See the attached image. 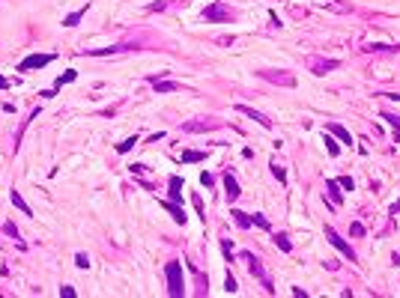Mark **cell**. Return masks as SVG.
Instances as JSON below:
<instances>
[{
    "mask_svg": "<svg viewBox=\"0 0 400 298\" xmlns=\"http://www.w3.org/2000/svg\"><path fill=\"white\" fill-rule=\"evenodd\" d=\"M60 295H63V298H75V289H72V286H63V289H60Z\"/></svg>",
    "mask_w": 400,
    "mask_h": 298,
    "instance_id": "obj_32",
    "label": "cell"
},
{
    "mask_svg": "<svg viewBox=\"0 0 400 298\" xmlns=\"http://www.w3.org/2000/svg\"><path fill=\"white\" fill-rule=\"evenodd\" d=\"M191 203H194V209H197L200 218H203V203H200V194H194V197H191Z\"/></svg>",
    "mask_w": 400,
    "mask_h": 298,
    "instance_id": "obj_31",
    "label": "cell"
},
{
    "mask_svg": "<svg viewBox=\"0 0 400 298\" xmlns=\"http://www.w3.org/2000/svg\"><path fill=\"white\" fill-rule=\"evenodd\" d=\"M9 200H12V206H15V209H21L24 215H30V218H33V209L24 203V197L18 194V191H12V194H9Z\"/></svg>",
    "mask_w": 400,
    "mask_h": 298,
    "instance_id": "obj_14",
    "label": "cell"
},
{
    "mask_svg": "<svg viewBox=\"0 0 400 298\" xmlns=\"http://www.w3.org/2000/svg\"><path fill=\"white\" fill-rule=\"evenodd\" d=\"M326 149H329V155H337V152H340V146H337L332 138H326Z\"/></svg>",
    "mask_w": 400,
    "mask_h": 298,
    "instance_id": "obj_30",
    "label": "cell"
},
{
    "mask_svg": "<svg viewBox=\"0 0 400 298\" xmlns=\"http://www.w3.org/2000/svg\"><path fill=\"white\" fill-rule=\"evenodd\" d=\"M221 251L227 256V262H233V245H230V239H221Z\"/></svg>",
    "mask_w": 400,
    "mask_h": 298,
    "instance_id": "obj_26",
    "label": "cell"
},
{
    "mask_svg": "<svg viewBox=\"0 0 400 298\" xmlns=\"http://www.w3.org/2000/svg\"><path fill=\"white\" fill-rule=\"evenodd\" d=\"M150 84H153L158 92H177L179 90V84H174V81H158V78H150Z\"/></svg>",
    "mask_w": 400,
    "mask_h": 298,
    "instance_id": "obj_12",
    "label": "cell"
},
{
    "mask_svg": "<svg viewBox=\"0 0 400 298\" xmlns=\"http://www.w3.org/2000/svg\"><path fill=\"white\" fill-rule=\"evenodd\" d=\"M272 173H275V179H278L281 185L287 182V173H284V167H281V164H272Z\"/></svg>",
    "mask_w": 400,
    "mask_h": 298,
    "instance_id": "obj_25",
    "label": "cell"
},
{
    "mask_svg": "<svg viewBox=\"0 0 400 298\" xmlns=\"http://www.w3.org/2000/svg\"><path fill=\"white\" fill-rule=\"evenodd\" d=\"M236 111H239V114H245L248 119H257L263 128H272V119H269L266 114H260V111H254V108H248V105H236Z\"/></svg>",
    "mask_w": 400,
    "mask_h": 298,
    "instance_id": "obj_9",
    "label": "cell"
},
{
    "mask_svg": "<svg viewBox=\"0 0 400 298\" xmlns=\"http://www.w3.org/2000/svg\"><path fill=\"white\" fill-rule=\"evenodd\" d=\"M224 188H227V200H239L242 188H239V182L233 179V173H224Z\"/></svg>",
    "mask_w": 400,
    "mask_h": 298,
    "instance_id": "obj_10",
    "label": "cell"
},
{
    "mask_svg": "<svg viewBox=\"0 0 400 298\" xmlns=\"http://www.w3.org/2000/svg\"><path fill=\"white\" fill-rule=\"evenodd\" d=\"M134 143H137V140L134 138H129V140H123V143H117V152H129V149H132Z\"/></svg>",
    "mask_w": 400,
    "mask_h": 298,
    "instance_id": "obj_28",
    "label": "cell"
},
{
    "mask_svg": "<svg viewBox=\"0 0 400 298\" xmlns=\"http://www.w3.org/2000/svg\"><path fill=\"white\" fill-rule=\"evenodd\" d=\"M364 51H370V54H394V57H400V45H364Z\"/></svg>",
    "mask_w": 400,
    "mask_h": 298,
    "instance_id": "obj_11",
    "label": "cell"
},
{
    "mask_svg": "<svg viewBox=\"0 0 400 298\" xmlns=\"http://www.w3.org/2000/svg\"><path fill=\"white\" fill-rule=\"evenodd\" d=\"M340 66L337 60H332V57H308V69L313 72V75H329V72H334Z\"/></svg>",
    "mask_w": 400,
    "mask_h": 298,
    "instance_id": "obj_4",
    "label": "cell"
},
{
    "mask_svg": "<svg viewBox=\"0 0 400 298\" xmlns=\"http://www.w3.org/2000/svg\"><path fill=\"white\" fill-rule=\"evenodd\" d=\"M54 60V54H30V57H24L21 63H18V69L21 72H30V69H42Z\"/></svg>",
    "mask_w": 400,
    "mask_h": 298,
    "instance_id": "obj_5",
    "label": "cell"
},
{
    "mask_svg": "<svg viewBox=\"0 0 400 298\" xmlns=\"http://www.w3.org/2000/svg\"><path fill=\"white\" fill-rule=\"evenodd\" d=\"M179 188H182V179H179V176H170V197H174V200H182V197H179Z\"/></svg>",
    "mask_w": 400,
    "mask_h": 298,
    "instance_id": "obj_22",
    "label": "cell"
},
{
    "mask_svg": "<svg viewBox=\"0 0 400 298\" xmlns=\"http://www.w3.org/2000/svg\"><path fill=\"white\" fill-rule=\"evenodd\" d=\"M272 239H275V245H278V248H281L284 253H290V251H293V242H290V239L284 236V233H275Z\"/></svg>",
    "mask_w": 400,
    "mask_h": 298,
    "instance_id": "obj_15",
    "label": "cell"
},
{
    "mask_svg": "<svg viewBox=\"0 0 400 298\" xmlns=\"http://www.w3.org/2000/svg\"><path fill=\"white\" fill-rule=\"evenodd\" d=\"M203 18H206V21H230V18H233V9H230L224 0H212V3L203 9Z\"/></svg>",
    "mask_w": 400,
    "mask_h": 298,
    "instance_id": "obj_3",
    "label": "cell"
},
{
    "mask_svg": "<svg viewBox=\"0 0 400 298\" xmlns=\"http://www.w3.org/2000/svg\"><path fill=\"white\" fill-rule=\"evenodd\" d=\"M221 122L218 119H191V122H185L182 128L185 131H212V128H218Z\"/></svg>",
    "mask_w": 400,
    "mask_h": 298,
    "instance_id": "obj_8",
    "label": "cell"
},
{
    "mask_svg": "<svg viewBox=\"0 0 400 298\" xmlns=\"http://www.w3.org/2000/svg\"><path fill=\"white\" fill-rule=\"evenodd\" d=\"M263 81H269V84H275V87H296V75L293 72H284V69H263L257 72Z\"/></svg>",
    "mask_w": 400,
    "mask_h": 298,
    "instance_id": "obj_2",
    "label": "cell"
},
{
    "mask_svg": "<svg viewBox=\"0 0 400 298\" xmlns=\"http://www.w3.org/2000/svg\"><path fill=\"white\" fill-rule=\"evenodd\" d=\"M164 277H167V295L174 298H182L185 295V280H182V262H167L164 269Z\"/></svg>",
    "mask_w": 400,
    "mask_h": 298,
    "instance_id": "obj_1",
    "label": "cell"
},
{
    "mask_svg": "<svg viewBox=\"0 0 400 298\" xmlns=\"http://www.w3.org/2000/svg\"><path fill=\"white\" fill-rule=\"evenodd\" d=\"M239 256H242V262H245V266H248V269H251V275L257 277V280H266V272H263V266H260V259H257L254 253L242 251V253H239Z\"/></svg>",
    "mask_w": 400,
    "mask_h": 298,
    "instance_id": "obj_7",
    "label": "cell"
},
{
    "mask_svg": "<svg viewBox=\"0 0 400 298\" xmlns=\"http://www.w3.org/2000/svg\"><path fill=\"white\" fill-rule=\"evenodd\" d=\"M6 87H9V81H6V78L0 75V90H6Z\"/></svg>",
    "mask_w": 400,
    "mask_h": 298,
    "instance_id": "obj_36",
    "label": "cell"
},
{
    "mask_svg": "<svg viewBox=\"0 0 400 298\" xmlns=\"http://www.w3.org/2000/svg\"><path fill=\"white\" fill-rule=\"evenodd\" d=\"M350 233H353V236H364V227H361V224H353V227H350Z\"/></svg>",
    "mask_w": 400,
    "mask_h": 298,
    "instance_id": "obj_33",
    "label": "cell"
},
{
    "mask_svg": "<svg viewBox=\"0 0 400 298\" xmlns=\"http://www.w3.org/2000/svg\"><path fill=\"white\" fill-rule=\"evenodd\" d=\"M75 266L78 269H90V256L87 253H75Z\"/></svg>",
    "mask_w": 400,
    "mask_h": 298,
    "instance_id": "obj_27",
    "label": "cell"
},
{
    "mask_svg": "<svg viewBox=\"0 0 400 298\" xmlns=\"http://www.w3.org/2000/svg\"><path fill=\"white\" fill-rule=\"evenodd\" d=\"M164 209H167V212L177 218V224H185V212H182L179 206H174V203H164Z\"/></svg>",
    "mask_w": 400,
    "mask_h": 298,
    "instance_id": "obj_21",
    "label": "cell"
},
{
    "mask_svg": "<svg viewBox=\"0 0 400 298\" xmlns=\"http://www.w3.org/2000/svg\"><path fill=\"white\" fill-rule=\"evenodd\" d=\"M75 78H78V72H75V69H69V72H63V75H60V78H57V84H54V92L60 90V87H63V84H72V81H75Z\"/></svg>",
    "mask_w": 400,
    "mask_h": 298,
    "instance_id": "obj_16",
    "label": "cell"
},
{
    "mask_svg": "<svg viewBox=\"0 0 400 298\" xmlns=\"http://www.w3.org/2000/svg\"><path fill=\"white\" fill-rule=\"evenodd\" d=\"M3 229H6V236H9V239H15V242H18V245L24 248V242H21V233H18V227H15L12 221H6V224H3Z\"/></svg>",
    "mask_w": 400,
    "mask_h": 298,
    "instance_id": "obj_17",
    "label": "cell"
},
{
    "mask_svg": "<svg viewBox=\"0 0 400 298\" xmlns=\"http://www.w3.org/2000/svg\"><path fill=\"white\" fill-rule=\"evenodd\" d=\"M329 131H332L334 138H340V140H344V143H347V146L353 143V135H350V131H347L344 125H337V122H332V125H329Z\"/></svg>",
    "mask_w": 400,
    "mask_h": 298,
    "instance_id": "obj_13",
    "label": "cell"
},
{
    "mask_svg": "<svg viewBox=\"0 0 400 298\" xmlns=\"http://www.w3.org/2000/svg\"><path fill=\"white\" fill-rule=\"evenodd\" d=\"M84 12H87V6H81L78 12H72V15H66V21H63V27H75V24L84 18Z\"/></svg>",
    "mask_w": 400,
    "mask_h": 298,
    "instance_id": "obj_19",
    "label": "cell"
},
{
    "mask_svg": "<svg viewBox=\"0 0 400 298\" xmlns=\"http://www.w3.org/2000/svg\"><path fill=\"white\" fill-rule=\"evenodd\" d=\"M382 119H388V125L397 131V143H400V116H394V114H382Z\"/></svg>",
    "mask_w": 400,
    "mask_h": 298,
    "instance_id": "obj_24",
    "label": "cell"
},
{
    "mask_svg": "<svg viewBox=\"0 0 400 298\" xmlns=\"http://www.w3.org/2000/svg\"><path fill=\"white\" fill-rule=\"evenodd\" d=\"M340 185H344L347 191H353V179H350V176H344V179H340Z\"/></svg>",
    "mask_w": 400,
    "mask_h": 298,
    "instance_id": "obj_35",
    "label": "cell"
},
{
    "mask_svg": "<svg viewBox=\"0 0 400 298\" xmlns=\"http://www.w3.org/2000/svg\"><path fill=\"white\" fill-rule=\"evenodd\" d=\"M236 289H239V286H236V280H233V277H227V292H236Z\"/></svg>",
    "mask_w": 400,
    "mask_h": 298,
    "instance_id": "obj_34",
    "label": "cell"
},
{
    "mask_svg": "<svg viewBox=\"0 0 400 298\" xmlns=\"http://www.w3.org/2000/svg\"><path fill=\"white\" fill-rule=\"evenodd\" d=\"M203 158H206V152H194V149L182 152V161H185V164H194V161H203Z\"/></svg>",
    "mask_w": 400,
    "mask_h": 298,
    "instance_id": "obj_20",
    "label": "cell"
},
{
    "mask_svg": "<svg viewBox=\"0 0 400 298\" xmlns=\"http://www.w3.org/2000/svg\"><path fill=\"white\" fill-rule=\"evenodd\" d=\"M233 221H236V227H242V229H248L254 221H251V215H245V212H233Z\"/></svg>",
    "mask_w": 400,
    "mask_h": 298,
    "instance_id": "obj_18",
    "label": "cell"
},
{
    "mask_svg": "<svg viewBox=\"0 0 400 298\" xmlns=\"http://www.w3.org/2000/svg\"><path fill=\"white\" fill-rule=\"evenodd\" d=\"M326 239H329V242H332L334 248L344 253V256H347L350 262H356V251H353V248H350V245H347V242H344V239H340V236H337L332 227H326Z\"/></svg>",
    "mask_w": 400,
    "mask_h": 298,
    "instance_id": "obj_6",
    "label": "cell"
},
{
    "mask_svg": "<svg viewBox=\"0 0 400 298\" xmlns=\"http://www.w3.org/2000/svg\"><path fill=\"white\" fill-rule=\"evenodd\" d=\"M251 221H254L257 227H263V229H272V224H269V221L263 218V215H251Z\"/></svg>",
    "mask_w": 400,
    "mask_h": 298,
    "instance_id": "obj_29",
    "label": "cell"
},
{
    "mask_svg": "<svg viewBox=\"0 0 400 298\" xmlns=\"http://www.w3.org/2000/svg\"><path fill=\"white\" fill-rule=\"evenodd\" d=\"M329 191H332V200L334 203H344V197H340V191H337V188H340V182H334V179H329Z\"/></svg>",
    "mask_w": 400,
    "mask_h": 298,
    "instance_id": "obj_23",
    "label": "cell"
}]
</instances>
